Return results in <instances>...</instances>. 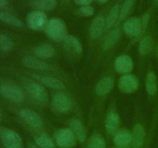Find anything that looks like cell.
Returning <instances> with one entry per match:
<instances>
[{"mask_svg":"<svg viewBox=\"0 0 158 148\" xmlns=\"http://www.w3.org/2000/svg\"><path fill=\"white\" fill-rule=\"evenodd\" d=\"M45 32L50 39L58 43L64 41L68 35L66 24L59 18H52L48 21Z\"/></svg>","mask_w":158,"mask_h":148,"instance_id":"6da1fadb","label":"cell"},{"mask_svg":"<svg viewBox=\"0 0 158 148\" xmlns=\"http://www.w3.org/2000/svg\"><path fill=\"white\" fill-rule=\"evenodd\" d=\"M22 83L25 89L27 90L30 97L35 102L41 104H44L48 102L47 92L42 85L35 82V80L28 78L22 79Z\"/></svg>","mask_w":158,"mask_h":148,"instance_id":"7a4b0ae2","label":"cell"},{"mask_svg":"<svg viewBox=\"0 0 158 148\" xmlns=\"http://www.w3.org/2000/svg\"><path fill=\"white\" fill-rule=\"evenodd\" d=\"M0 140L6 148H23L19 134L7 127H0Z\"/></svg>","mask_w":158,"mask_h":148,"instance_id":"3957f363","label":"cell"},{"mask_svg":"<svg viewBox=\"0 0 158 148\" xmlns=\"http://www.w3.org/2000/svg\"><path fill=\"white\" fill-rule=\"evenodd\" d=\"M54 138L57 146L60 148H72L77 144V137L70 129L61 128L54 134Z\"/></svg>","mask_w":158,"mask_h":148,"instance_id":"277c9868","label":"cell"},{"mask_svg":"<svg viewBox=\"0 0 158 148\" xmlns=\"http://www.w3.org/2000/svg\"><path fill=\"white\" fill-rule=\"evenodd\" d=\"M47 15L42 11H32L27 15L26 23L31 29L41 31L45 29L48 23Z\"/></svg>","mask_w":158,"mask_h":148,"instance_id":"5b68a950","label":"cell"},{"mask_svg":"<svg viewBox=\"0 0 158 148\" xmlns=\"http://www.w3.org/2000/svg\"><path fill=\"white\" fill-rule=\"evenodd\" d=\"M0 94L7 100L14 103H22L24 100L23 90L12 83H4L0 86Z\"/></svg>","mask_w":158,"mask_h":148,"instance_id":"8992f818","label":"cell"},{"mask_svg":"<svg viewBox=\"0 0 158 148\" xmlns=\"http://www.w3.org/2000/svg\"><path fill=\"white\" fill-rule=\"evenodd\" d=\"M146 30L142 25L141 18L137 17H132L125 22L123 24V31L129 36L139 37L141 36Z\"/></svg>","mask_w":158,"mask_h":148,"instance_id":"52a82bcc","label":"cell"},{"mask_svg":"<svg viewBox=\"0 0 158 148\" xmlns=\"http://www.w3.org/2000/svg\"><path fill=\"white\" fill-rule=\"evenodd\" d=\"M19 116L29 126L35 130L42 128L43 120L38 113L30 109H22L19 112Z\"/></svg>","mask_w":158,"mask_h":148,"instance_id":"ba28073f","label":"cell"},{"mask_svg":"<svg viewBox=\"0 0 158 148\" xmlns=\"http://www.w3.org/2000/svg\"><path fill=\"white\" fill-rule=\"evenodd\" d=\"M139 81L137 77L131 74H127L120 78L118 81V87L120 90L126 93L134 92L138 88Z\"/></svg>","mask_w":158,"mask_h":148,"instance_id":"9c48e42d","label":"cell"},{"mask_svg":"<svg viewBox=\"0 0 158 148\" xmlns=\"http://www.w3.org/2000/svg\"><path fill=\"white\" fill-rule=\"evenodd\" d=\"M52 103L54 109L60 113L69 112L72 108V102L70 99L61 92L53 95Z\"/></svg>","mask_w":158,"mask_h":148,"instance_id":"30bf717a","label":"cell"},{"mask_svg":"<svg viewBox=\"0 0 158 148\" xmlns=\"http://www.w3.org/2000/svg\"><path fill=\"white\" fill-rule=\"evenodd\" d=\"M115 69L120 73L127 74L132 71L134 68V62L132 59L127 55L119 56L114 62Z\"/></svg>","mask_w":158,"mask_h":148,"instance_id":"8fae6325","label":"cell"},{"mask_svg":"<svg viewBox=\"0 0 158 148\" xmlns=\"http://www.w3.org/2000/svg\"><path fill=\"white\" fill-rule=\"evenodd\" d=\"M114 141L117 147L129 148L132 144V134L127 129H121L115 133Z\"/></svg>","mask_w":158,"mask_h":148,"instance_id":"7c38bea8","label":"cell"},{"mask_svg":"<svg viewBox=\"0 0 158 148\" xmlns=\"http://www.w3.org/2000/svg\"><path fill=\"white\" fill-rule=\"evenodd\" d=\"M22 63L25 67L38 71H46L49 69V66L46 63L31 56H26L23 59Z\"/></svg>","mask_w":158,"mask_h":148,"instance_id":"4fadbf2b","label":"cell"},{"mask_svg":"<svg viewBox=\"0 0 158 148\" xmlns=\"http://www.w3.org/2000/svg\"><path fill=\"white\" fill-rule=\"evenodd\" d=\"M105 23L104 17L102 15H98L94 18L89 27V35L91 38L97 39L101 35L104 29Z\"/></svg>","mask_w":158,"mask_h":148,"instance_id":"5bb4252c","label":"cell"},{"mask_svg":"<svg viewBox=\"0 0 158 148\" xmlns=\"http://www.w3.org/2000/svg\"><path fill=\"white\" fill-rule=\"evenodd\" d=\"M145 130L141 124H137L132 133V146L134 148H140L143 144Z\"/></svg>","mask_w":158,"mask_h":148,"instance_id":"9a60e30c","label":"cell"},{"mask_svg":"<svg viewBox=\"0 0 158 148\" xmlns=\"http://www.w3.org/2000/svg\"><path fill=\"white\" fill-rule=\"evenodd\" d=\"M114 80L111 77H105L102 79L96 86V92L98 96H105L109 93L114 88Z\"/></svg>","mask_w":158,"mask_h":148,"instance_id":"2e32d148","label":"cell"},{"mask_svg":"<svg viewBox=\"0 0 158 148\" xmlns=\"http://www.w3.org/2000/svg\"><path fill=\"white\" fill-rule=\"evenodd\" d=\"M33 77L36 80L41 81L43 84L49 87L55 89H63L65 88L64 84L61 80H58L56 78H54L52 76H38L33 75Z\"/></svg>","mask_w":158,"mask_h":148,"instance_id":"e0dca14e","label":"cell"},{"mask_svg":"<svg viewBox=\"0 0 158 148\" xmlns=\"http://www.w3.org/2000/svg\"><path fill=\"white\" fill-rule=\"evenodd\" d=\"M120 125V117L115 112H110L106 120V130L109 134H114L117 131Z\"/></svg>","mask_w":158,"mask_h":148,"instance_id":"ac0fdd59","label":"cell"},{"mask_svg":"<svg viewBox=\"0 0 158 148\" xmlns=\"http://www.w3.org/2000/svg\"><path fill=\"white\" fill-rule=\"evenodd\" d=\"M69 126H70L71 130L75 134L77 140L80 143L84 142L85 138H86V131L81 122L77 119H72L69 123Z\"/></svg>","mask_w":158,"mask_h":148,"instance_id":"d6986e66","label":"cell"},{"mask_svg":"<svg viewBox=\"0 0 158 148\" xmlns=\"http://www.w3.org/2000/svg\"><path fill=\"white\" fill-rule=\"evenodd\" d=\"M55 53V49L50 44H42L34 49V54L42 59L52 58Z\"/></svg>","mask_w":158,"mask_h":148,"instance_id":"ffe728a7","label":"cell"},{"mask_svg":"<svg viewBox=\"0 0 158 148\" xmlns=\"http://www.w3.org/2000/svg\"><path fill=\"white\" fill-rule=\"evenodd\" d=\"M64 43L68 51L77 54H80L83 51V46L81 43L73 35H67L66 39L64 40Z\"/></svg>","mask_w":158,"mask_h":148,"instance_id":"44dd1931","label":"cell"},{"mask_svg":"<svg viewBox=\"0 0 158 148\" xmlns=\"http://www.w3.org/2000/svg\"><path fill=\"white\" fill-rule=\"evenodd\" d=\"M33 5L42 12L53 10L57 6L56 0H33Z\"/></svg>","mask_w":158,"mask_h":148,"instance_id":"7402d4cb","label":"cell"},{"mask_svg":"<svg viewBox=\"0 0 158 148\" xmlns=\"http://www.w3.org/2000/svg\"><path fill=\"white\" fill-rule=\"evenodd\" d=\"M153 46H154V41L151 36L150 35L144 36L140 40V44H139V52L142 55H147L151 52Z\"/></svg>","mask_w":158,"mask_h":148,"instance_id":"603a6c76","label":"cell"},{"mask_svg":"<svg viewBox=\"0 0 158 148\" xmlns=\"http://www.w3.org/2000/svg\"><path fill=\"white\" fill-rule=\"evenodd\" d=\"M120 6L118 4L115 5L113 7V9L110 12L109 15H108L107 18H106V23H105L106 30L108 31L115 24L117 18H119V16H120Z\"/></svg>","mask_w":158,"mask_h":148,"instance_id":"cb8c5ba5","label":"cell"},{"mask_svg":"<svg viewBox=\"0 0 158 148\" xmlns=\"http://www.w3.org/2000/svg\"><path fill=\"white\" fill-rule=\"evenodd\" d=\"M120 37V29H114L108 35L107 38L105 40L104 43H103V48L105 50H108L110 48H112L116 43H117V41L119 40Z\"/></svg>","mask_w":158,"mask_h":148,"instance_id":"d4e9b609","label":"cell"},{"mask_svg":"<svg viewBox=\"0 0 158 148\" xmlns=\"http://www.w3.org/2000/svg\"><path fill=\"white\" fill-rule=\"evenodd\" d=\"M146 89L147 92L150 95H154L157 89V78L154 72H149L146 79Z\"/></svg>","mask_w":158,"mask_h":148,"instance_id":"484cf974","label":"cell"},{"mask_svg":"<svg viewBox=\"0 0 158 148\" xmlns=\"http://www.w3.org/2000/svg\"><path fill=\"white\" fill-rule=\"evenodd\" d=\"M0 20L2 21L3 23H6V24L15 26V27L19 28L23 26V23L18 18L7 13V12H0Z\"/></svg>","mask_w":158,"mask_h":148,"instance_id":"4316f807","label":"cell"},{"mask_svg":"<svg viewBox=\"0 0 158 148\" xmlns=\"http://www.w3.org/2000/svg\"><path fill=\"white\" fill-rule=\"evenodd\" d=\"M105 141L101 135L94 134L89 137L87 142V148H105Z\"/></svg>","mask_w":158,"mask_h":148,"instance_id":"83f0119b","label":"cell"},{"mask_svg":"<svg viewBox=\"0 0 158 148\" xmlns=\"http://www.w3.org/2000/svg\"><path fill=\"white\" fill-rule=\"evenodd\" d=\"M36 144L41 148H54L55 143L53 140L46 134H42L35 137Z\"/></svg>","mask_w":158,"mask_h":148,"instance_id":"f1b7e54d","label":"cell"},{"mask_svg":"<svg viewBox=\"0 0 158 148\" xmlns=\"http://www.w3.org/2000/svg\"><path fill=\"white\" fill-rule=\"evenodd\" d=\"M13 42L7 35L0 34V51L3 52H9L13 48Z\"/></svg>","mask_w":158,"mask_h":148,"instance_id":"f546056e","label":"cell"},{"mask_svg":"<svg viewBox=\"0 0 158 148\" xmlns=\"http://www.w3.org/2000/svg\"><path fill=\"white\" fill-rule=\"evenodd\" d=\"M133 4H134V0H125L124 3L123 5V7L120 11V16H119V22L122 21L124 19L125 17L127 15L128 12L131 10V7H132Z\"/></svg>","mask_w":158,"mask_h":148,"instance_id":"4dcf8cb0","label":"cell"},{"mask_svg":"<svg viewBox=\"0 0 158 148\" xmlns=\"http://www.w3.org/2000/svg\"><path fill=\"white\" fill-rule=\"evenodd\" d=\"M79 14L82 16H91L94 13V9L93 6L87 5V6H82L78 10Z\"/></svg>","mask_w":158,"mask_h":148,"instance_id":"1f68e13d","label":"cell"},{"mask_svg":"<svg viewBox=\"0 0 158 148\" xmlns=\"http://www.w3.org/2000/svg\"><path fill=\"white\" fill-rule=\"evenodd\" d=\"M74 1L80 6H87V5L90 4L94 0H74Z\"/></svg>","mask_w":158,"mask_h":148,"instance_id":"d6a6232c","label":"cell"},{"mask_svg":"<svg viewBox=\"0 0 158 148\" xmlns=\"http://www.w3.org/2000/svg\"><path fill=\"white\" fill-rule=\"evenodd\" d=\"M7 4V0H0V7L5 6Z\"/></svg>","mask_w":158,"mask_h":148,"instance_id":"836d02e7","label":"cell"},{"mask_svg":"<svg viewBox=\"0 0 158 148\" xmlns=\"http://www.w3.org/2000/svg\"><path fill=\"white\" fill-rule=\"evenodd\" d=\"M28 148H39V147L36 146V145L34 144V143H29V144H28Z\"/></svg>","mask_w":158,"mask_h":148,"instance_id":"e575fe53","label":"cell"},{"mask_svg":"<svg viewBox=\"0 0 158 148\" xmlns=\"http://www.w3.org/2000/svg\"><path fill=\"white\" fill-rule=\"evenodd\" d=\"M99 3H101V4H103V3H106L108 0H97Z\"/></svg>","mask_w":158,"mask_h":148,"instance_id":"d590c367","label":"cell"},{"mask_svg":"<svg viewBox=\"0 0 158 148\" xmlns=\"http://www.w3.org/2000/svg\"><path fill=\"white\" fill-rule=\"evenodd\" d=\"M156 54H157V56H158V44L156 46Z\"/></svg>","mask_w":158,"mask_h":148,"instance_id":"8d00e7d4","label":"cell"},{"mask_svg":"<svg viewBox=\"0 0 158 148\" xmlns=\"http://www.w3.org/2000/svg\"><path fill=\"white\" fill-rule=\"evenodd\" d=\"M2 111L1 109H0V122L2 121Z\"/></svg>","mask_w":158,"mask_h":148,"instance_id":"74e56055","label":"cell"},{"mask_svg":"<svg viewBox=\"0 0 158 148\" xmlns=\"http://www.w3.org/2000/svg\"><path fill=\"white\" fill-rule=\"evenodd\" d=\"M114 148H119V147H114Z\"/></svg>","mask_w":158,"mask_h":148,"instance_id":"f35d334b","label":"cell"},{"mask_svg":"<svg viewBox=\"0 0 158 148\" xmlns=\"http://www.w3.org/2000/svg\"><path fill=\"white\" fill-rule=\"evenodd\" d=\"M157 1H158V0H157Z\"/></svg>","mask_w":158,"mask_h":148,"instance_id":"ab89813d","label":"cell"}]
</instances>
